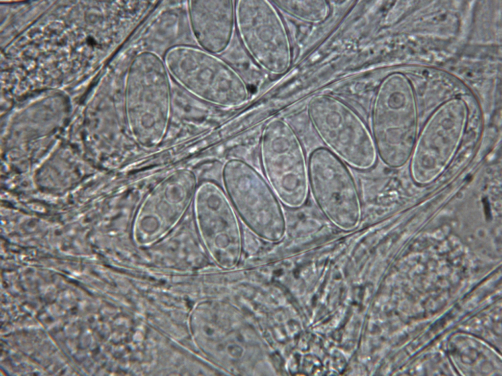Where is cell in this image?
<instances>
[{"label": "cell", "instance_id": "cell-4", "mask_svg": "<svg viewBox=\"0 0 502 376\" xmlns=\"http://www.w3.org/2000/svg\"><path fill=\"white\" fill-rule=\"evenodd\" d=\"M201 192V225L207 249L219 265L227 268L234 266L243 251L242 233L237 213L219 185L206 183Z\"/></svg>", "mask_w": 502, "mask_h": 376}, {"label": "cell", "instance_id": "cell-3", "mask_svg": "<svg viewBox=\"0 0 502 376\" xmlns=\"http://www.w3.org/2000/svg\"><path fill=\"white\" fill-rule=\"evenodd\" d=\"M308 115L319 137L342 161L360 170L375 165L376 152L372 136L352 111L333 99L321 97L311 102Z\"/></svg>", "mask_w": 502, "mask_h": 376}, {"label": "cell", "instance_id": "cell-1", "mask_svg": "<svg viewBox=\"0 0 502 376\" xmlns=\"http://www.w3.org/2000/svg\"><path fill=\"white\" fill-rule=\"evenodd\" d=\"M222 177L232 207L248 229L265 241H281L286 218L281 203L266 179L251 164L235 158L224 164Z\"/></svg>", "mask_w": 502, "mask_h": 376}, {"label": "cell", "instance_id": "cell-2", "mask_svg": "<svg viewBox=\"0 0 502 376\" xmlns=\"http://www.w3.org/2000/svg\"><path fill=\"white\" fill-rule=\"evenodd\" d=\"M260 152L266 180L282 204L301 207L308 191L307 164L295 131L281 118H274L264 126Z\"/></svg>", "mask_w": 502, "mask_h": 376}]
</instances>
